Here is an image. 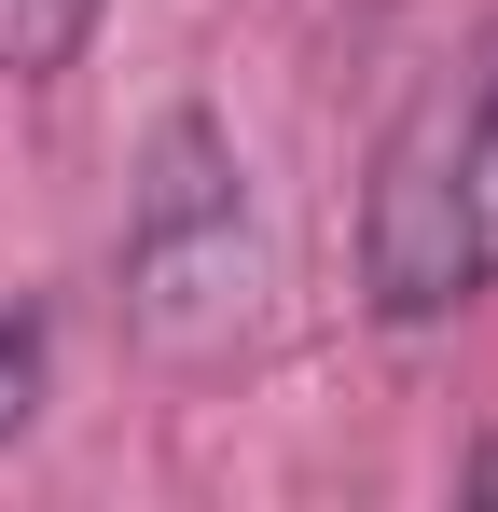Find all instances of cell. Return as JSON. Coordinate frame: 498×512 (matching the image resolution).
<instances>
[{
  "label": "cell",
  "mask_w": 498,
  "mask_h": 512,
  "mask_svg": "<svg viewBox=\"0 0 498 512\" xmlns=\"http://www.w3.org/2000/svg\"><path fill=\"white\" fill-rule=\"evenodd\" d=\"M263 305V222H249V167L208 111H166L139 194H125V319L166 360H222Z\"/></svg>",
  "instance_id": "1"
},
{
  "label": "cell",
  "mask_w": 498,
  "mask_h": 512,
  "mask_svg": "<svg viewBox=\"0 0 498 512\" xmlns=\"http://www.w3.org/2000/svg\"><path fill=\"white\" fill-rule=\"evenodd\" d=\"M360 277H374V319H457L485 291L471 263V194H457V70L415 84V111L374 153V194H360Z\"/></svg>",
  "instance_id": "2"
},
{
  "label": "cell",
  "mask_w": 498,
  "mask_h": 512,
  "mask_svg": "<svg viewBox=\"0 0 498 512\" xmlns=\"http://www.w3.org/2000/svg\"><path fill=\"white\" fill-rule=\"evenodd\" d=\"M457 194H471V263L498 291V28H485V56L457 70Z\"/></svg>",
  "instance_id": "3"
},
{
  "label": "cell",
  "mask_w": 498,
  "mask_h": 512,
  "mask_svg": "<svg viewBox=\"0 0 498 512\" xmlns=\"http://www.w3.org/2000/svg\"><path fill=\"white\" fill-rule=\"evenodd\" d=\"M97 42V0H0V84H56Z\"/></svg>",
  "instance_id": "4"
},
{
  "label": "cell",
  "mask_w": 498,
  "mask_h": 512,
  "mask_svg": "<svg viewBox=\"0 0 498 512\" xmlns=\"http://www.w3.org/2000/svg\"><path fill=\"white\" fill-rule=\"evenodd\" d=\"M28 360H42V346H28V333H0V429L28 416Z\"/></svg>",
  "instance_id": "5"
}]
</instances>
